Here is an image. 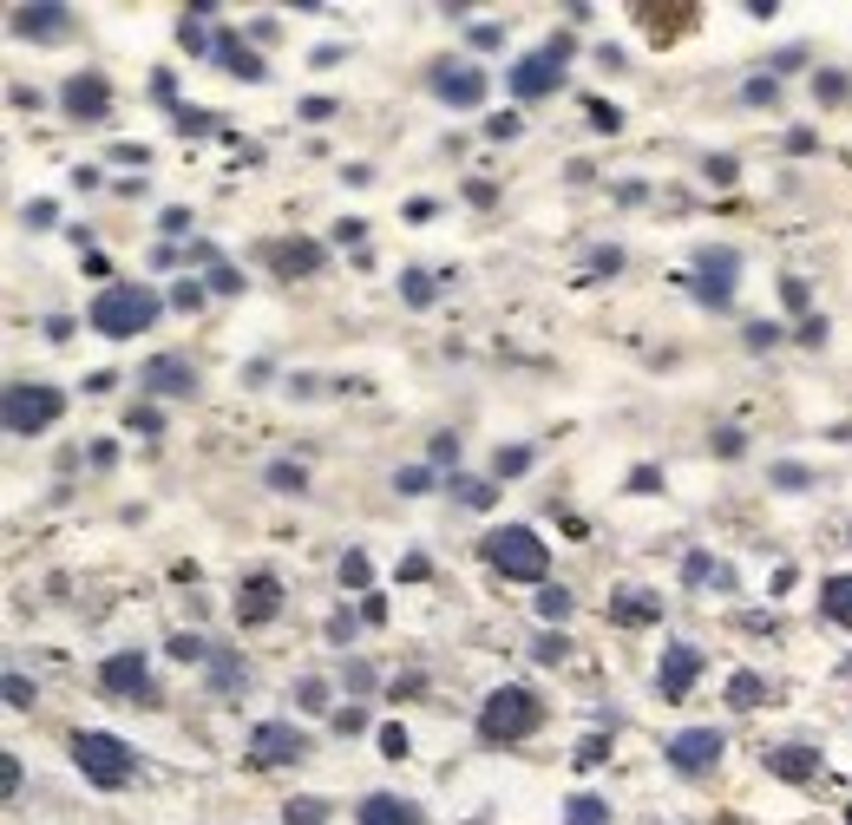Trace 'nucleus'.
<instances>
[{"label":"nucleus","mask_w":852,"mask_h":825,"mask_svg":"<svg viewBox=\"0 0 852 825\" xmlns=\"http://www.w3.org/2000/svg\"><path fill=\"white\" fill-rule=\"evenodd\" d=\"M177 131H217V111H190V105H184V111H177Z\"/></svg>","instance_id":"nucleus-44"},{"label":"nucleus","mask_w":852,"mask_h":825,"mask_svg":"<svg viewBox=\"0 0 852 825\" xmlns=\"http://www.w3.org/2000/svg\"><path fill=\"white\" fill-rule=\"evenodd\" d=\"M407 747H413V741H407V728H400V721H387V728H381V754H387V761H400Z\"/></svg>","instance_id":"nucleus-37"},{"label":"nucleus","mask_w":852,"mask_h":825,"mask_svg":"<svg viewBox=\"0 0 852 825\" xmlns=\"http://www.w3.org/2000/svg\"><path fill=\"white\" fill-rule=\"evenodd\" d=\"M761 702H768V682H761L755 669H742V675L728 682V708H742V715H748V708H761Z\"/></svg>","instance_id":"nucleus-24"},{"label":"nucleus","mask_w":852,"mask_h":825,"mask_svg":"<svg viewBox=\"0 0 852 825\" xmlns=\"http://www.w3.org/2000/svg\"><path fill=\"white\" fill-rule=\"evenodd\" d=\"M604 761H610V741H604V734H591V741L577 747V767H604Z\"/></svg>","instance_id":"nucleus-43"},{"label":"nucleus","mask_w":852,"mask_h":825,"mask_svg":"<svg viewBox=\"0 0 852 825\" xmlns=\"http://www.w3.org/2000/svg\"><path fill=\"white\" fill-rule=\"evenodd\" d=\"M715 446H722V459H742V446H748V439H742V433H715Z\"/></svg>","instance_id":"nucleus-59"},{"label":"nucleus","mask_w":852,"mask_h":825,"mask_svg":"<svg viewBox=\"0 0 852 825\" xmlns=\"http://www.w3.org/2000/svg\"><path fill=\"white\" fill-rule=\"evenodd\" d=\"M453 492H459V505H472V511L492 505V485H479V479H453Z\"/></svg>","instance_id":"nucleus-35"},{"label":"nucleus","mask_w":852,"mask_h":825,"mask_svg":"<svg viewBox=\"0 0 852 825\" xmlns=\"http://www.w3.org/2000/svg\"><path fill=\"white\" fill-rule=\"evenodd\" d=\"M735 269H742L735 249H702V256H696V295H702L709 308H728V295H735Z\"/></svg>","instance_id":"nucleus-11"},{"label":"nucleus","mask_w":852,"mask_h":825,"mask_svg":"<svg viewBox=\"0 0 852 825\" xmlns=\"http://www.w3.org/2000/svg\"><path fill=\"white\" fill-rule=\"evenodd\" d=\"M72 761H79V774H85L92 787H105V793H118V787L138 774L131 747H125L118 734H98V728H79V734H72Z\"/></svg>","instance_id":"nucleus-2"},{"label":"nucleus","mask_w":852,"mask_h":825,"mask_svg":"<svg viewBox=\"0 0 852 825\" xmlns=\"http://www.w3.org/2000/svg\"><path fill=\"white\" fill-rule=\"evenodd\" d=\"M433 465H459V439H453V433L433 439Z\"/></svg>","instance_id":"nucleus-49"},{"label":"nucleus","mask_w":852,"mask_h":825,"mask_svg":"<svg viewBox=\"0 0 852 825\" xmlns=\"http://www.w3.org/2000/svg\"><path fill=\"white\" fill-rule=\"evenodd\" d=\"M768 774H781V780H814L820 761H814L807 747H774V754H768Z\"/></svg>","instance_id":"nucleus-20"},{"label":"nucleus","mask_w":852,"mask_h":825,"mask_svg":"<svg viewBox=\"0 0 852 825\" xmlns=\"http://www.w3.org/2000/svg\"><path fill=\"white\" fill-rule=\"evenodd\" d=\"M210 288H217V295H236V288H243V275H236L230 262H210Z\"/></svg>","instance_id":"nucleus-38"},{"label":"nucleus","mask_w":852,"mask_h":825,"mask_svg":"<svg viewBox=\"0 0 852 825\" xmlns=\"http://www.w3.org/2000/svg\"><path fill=\"white\" fill-rule=\"evenodd\" d=\"M39 695H33V682L26 675H7V708H33Z\"/></svg>","instance_id":"nucleus-42"},{"label":"nucleus","mask_w":852,"mask_h":825,"mask_svg":"<svg viewBox=\"0 0 852 825\" xmlns=\"http://www.w3.org/2000/svg\"><path fill=\"white\" fill-rule=\"evenodd\" d=\"M820 616L852 629V577H827V584H820Z\"/></svg>","instance_id":"nucleus-21"},{"label":"nucleus","mask_w":852,"mask_h":825,"mask_svg":"<svg viewBox=\"0 0 852 825\" xmlns=\"http://www.w3.org/2000/svg\"><path fill=\"white\" fill-rule=\"evenodd\" d=\"M591 125H597V131H617V125H623V111H617V105H591Z\"/></svg>","instance_id":"nucleus-51"},{"label":"nucleus","mask_w":852,"mask_h":825,"mask_svg":"<svg viewBox=\"0 0 852 825\" xmlns=\"http://www.w3.org/2000/svg\"><path fill=\"white\" fill-rule=\"evenodd\" d=\"M427 485H433V472H427V465H407V472L394 479V492H407V498H413V492H427Z\"/></svg>","instance_id":"nucleus-40"},{"label":"nucleus","mask_w":852,"mask_h":825,"mask_svg":"<svg viewBox=\"0 0 852 825\" xmlns=\"http://www.w3.org/2000/svg\"><path fill=\"white\" fill-rule=\"evenodd\" d=\"M847 825H852V806H847Z\"/></svg>","instance_id":"nucleus-61"},{"label":"nucleus","mask_w":852,"mask_h":825,"mask_svg":"<svg viewBox=\"0 0 852 825\" xmlns=\"http://www.w3.org/2000/svg\"><path fill=\"white\" fill-rule=\"evenodd\" d=\"M814 92H820V98H847V79H840V72H827V79H814Z\"/></svg>","instance_id":"nucleus-56"},{"label":"nucleus","mask_w":852,"mask_h":825,"mask_svg":"<svg viewBox=\"0 0 852 825\" xmlns=\"http://www.w3.org/2000/svg\"><path fill=\"white\" fill-rule=\"evenodd\" d=\"M171 302H177L184 315H197V308H203V282H190V275H184V282L171 288Z\"/></svg>","instance_id":"nucleus-36"},{"label":"nucleus","mask_w":852,"mask_h":825,"mask_svg":"<svg viewBox=\"0 0 852 825\" xmlns=\"http://www.w3.org/2000/svg\"><path fill=\"white\" fill-rule=\"evenodd\" d=\"M486 564H492L499 577H512V584H545V564H551V551L538 544V531H525V525H505V531H492V538H486Z\"/></svg>","instance_id":"nucleus-3"},{"label":"nucleus","mask_w":852,"mask_h":825,"mask_svg":"<svg viewBox=\"0 0 852 825\" xmlns=\"http://www.w3.org/2000/svg\"><path fill=\"white\" fill-rule=\"evenodd\" d=\"M328 636H335V643H348V636H354V616H348V610H341V616H328Z\"/></svg>","instance_id":"nucleus-60"},{"label":"nucleus","mask_w":852,"mask_h":825,"mask_svg":"<svg viewBox=\"0 0 852 825\" xmlns=\"http://www.w3.org/2000/svg\"><path fill=\"white\" fill-rule=\"evenodd\" d=\"M781 302H787V308H807V282H801V275H787V282H781Z\"/></svg>","instance_id":"nucleus-52"},{"label":"nucleus","mask_w":852,"mask_h":825,"mask_svg":"<svg viewBox=\"0 0 852 825\" xmlns=\"http://www.w3.org/2000/svg\"><path fill=\"white\" fill-rule=\"evenodd\" d=\"M742 341L761 354V347H774V341H781V328H774V321H748V334H742Z\"/></svg>","instance_id":"nucleus-39"},{"label":"nucleus","mask_w":852,"mask_h":825,"mask_svg":"<svg viewBox=\"0 0 852 825\" xmlns=\"http://www.w3.org/2000/svg\"><path fill=\"white\" fill-rule=\"evenodd\" d=\"M243 682H249V675H243L236 656H210V688H217V695H230V688H243Z\"/></svg>","instance_id":"nucleus-26"},{"label":"nucleus","mask_w":852,"mask_h":825,"mask_svg":"<svg viewBox=\"0 0 852 825\" xmlns=\"http://www.w3.org/2000/svg\"><path fill=\"white\" fill-rule=\"evenodd\" d=\"M276 610H282V577H276V570H249V577L236 584V623L256 629V623H269Z\"/></svg>","instance_id":"nucleus-9"},{"label":"nucleus","mask_w":852,"mask_h":825,"mask_svg":"<svg viewBox=\"0 0 852 825\" xmlns=\"http://www.w3.org/2000/svg\"><path fill=\"white\" fill-rule=\"evenodd\" d=\"M538 616H545V623H564V616H571V590H564V584H545V590H538Z\"/></svg>","instance_id":"nucleus-28"},{"label":"nucleus","mask_w":852,"mask_h":825,"mask_svg":"<svg viewBox=\"0 0 852 825\" xmlns=\"http://www.w3.org/2000/svg\"><path fill=\"white\" fill-rule=\"evenodd\" d=\"M269 269L276 275H315L322 269V243H269Z\"/></svg>","instance_id":"nucleus-17"},{"label":"nucleus","mask_w":852,"mask_h":825,"mask_svg":"<svg viewBox=\"0 0 852 825\" xmlns=\"http://www.w3.org/2000/svg\"><path fill=\"white\" fill-rule=\"evenodd\" d=\"M564 52H571L564 39H551L545 52H525V59L512 66V92H518V98H545V92L558 85V72H564Z\"/></svg>","instance_id":"nucleus-8"},{"label":"nucleus","mask_w":852,"mask_h":825,"mask_svg":"<svg viewBox=\"0 0 852 825\" xmlns=\"http://www.w3.org/2000/svg\"><path fill=\"white\" fill-rule=\"evenodd\" d=\"M591 269H597V275H617V269H623V249H591Z\"/></svg>","instance_id":"nucleus-48"},{"label":"nucleus","mask_w":852,"mask_h":825,"mask_svg":"<svg viewBox=\"0 0 852 825\" xmlns=\"http://www.w3.org/2000/svg\"><path fill=\"white\" fill-rule=\"evenodd\" d=\"M564 825H610V800H597V793H577V800L564 806Z\"/></svg>","instance_id":"nucleus-25"},{"label":"nucleus","mask_w":852,"mask_h":825,"mask_svg":"<svg viewBox=\"0 0 852 825\" xmlns=\"http://www.w3.org/2000/svg\"><path fill=\"white\" fill-rule=\"evenodd\" d=\"M295 708H302V715H328V682H322V675H302V682H295Z\"/></svg>","instance_id":"nucleus-27"},{"label":"nucleus","mask_w":852,"mask_h":825,"mask_svg":"<svg viewBox=\"0 0 852 825\" xmlns=\"http://www.w3.org/2000/svg\"><path fill=\"white\" fill-rule=\"evenodd\" d=\"M538 721H545V708H538L532 688H492L486 708H479V734H486L492 747H499V741H525Z\"/></svg>","instance_id":"nucleus-4"},{"label":"nucleus","mask_w":852,"mask_h":825,"mask_svg":"<svg viewBox=\"0 0 852 825\" xmlns=\"http://www.w3.org/2000/svg\"><path fill=\"white\" fill-rule=\"evenodd\" d=\"M59 413H66V393H59V387H46V380H13V387H7V433H13V439L46 433Z\"/></svg>","instance_id":"nucleus-5"},{"label":"nucleus","mask_w":852,"mask_h":825,"mask_svg":"<svg viewBox=\"0 0 852 825\" xmlns=\"http://www.w3.org/2000/svg\"><path fill=\"white\" fill-rule=\"evenodd\" d=\"M656 485H663V472H656V465H637V472H630V492H656Z\"/></svg>","instance_id":"nucleus-53"},{"label":"nucleus","mask_w":852,"mask_h":825,"mask_svg":"<svg viewBox=\"0 0 852 825\" xmlns=\"http://www.w3.org/2000/svg\"><path fill=\"white\" fill-rule=\"evenodd\" d=\"M801 341H807V347H820V341H827V321H820V315H807V321H801Z\"/></svg>","instance_id":"nucleus-57"},{"label":"nucleus","mask_w":852,"mask_h":825,"mask_svg":"<svg viewBox=\"0 0 852 825\" xmlns=\"http://www.w3.org/2000/svg\"><path fill=\"white\" fill-rule=\"evenodd\" d=\"M722 754H728V741H722L715 728H682V734L663 747V761H669L676 774H709Z\"/></svg>","instance_id":"nucleus-7"},{"label":"nucleus","mask_w":852,"mask_h":825,"mask_svg":"<svg viewBox=\"0 0 852 825\" xmlns=\"http://www.w3.org/2000/svg\"><path fill=\"white\" fill-rule=\"evenodd\" d=\"M282 825H328V806H322V800H289V806H282Z\"/></svg>","instance_id":"nucleus-29"},{"label":"nucleus","mask_w":852,"mask_h":825,"mask_svg":"<svg viewBox=\"0 0 852 825\" xmlns=\"http://www.w3.org/2000/svg\"><path fill=\"white\" fill-rule=\"evenodd\" d=\"M492 465H499V479H518V472L532 465V452H525V446H499V459H492Z\"/></svg>","instance_id":"nucleus-33"},{"label":"nucleus","mask_w":852,"mask_h":825,"mask_svg":"<svg viewBox=\"0 0 852 825\" xmlns=\"http://www.w3.org/2000/svg\"><path fill=\"white\" fill-rule=\"evenodd\" d=\"M348 688L367 695V688H374V669H367V662H348Z\"/></svg>","instance_id":"nucleus-54"},{"label":"nucleus","mask_w":852,"mask_h":825,"mask_svg":"<svg viewBox=\"0 0 852 825\" xmlns=\"http://www.w3.org/2000/svg\"><path fill=\"white\" fill-rule=\"evenodd\" d=\"M66 111L72 118H105V105H112V92H105V79L98 72H79V79H66Z\"/></svg>","instance_id":"nucleus-16"},{"label":"nucleus","mask_w":852,"mask_h":825,"mask_svg":"<svg viewBox=\"0 0 852 825\" xmlns=\"http://www.w3.org/2000/svg\"><path fill=\"white\" fill-rule=\"evenodd\" d=\"M564 649H571L564 636H538V643H532V656H538V662H564Z\"/></svg>","instance_id":"nucleus-46"},{"label":"nucleus","mask_w":852,"mask_h":825,"mask_svg":"<svg viewBox=\"0 0 852 825\" xmlns=\"http://www.w3.org/2000/svg\"><path fill=\"white\" fill-rule=\"evenodd\" d=\"M361 728H367V715H361V708H341V715H335V734H361Z\"/></svg>","instance_id":"nucleus-55"},{"label":"nucleus","mask_w":852,"mask_h":825,"mask_svg":"<svg viewBox=\"0 0 852 825\" xmlns=\"http://www.w3.org/2000/svg\"><path fill=\"white\" fill-rule=\"evenodd\" d=\"M98 688L118 695V702H151V669H144V656H138V649L105 656V662H98Z\"/></svg>","instance_id":"nucleus-6"},{"label":"nucleus","mask_w":852,"mask_h":825,"mask_svg":"<svg viewBox=\"0 0 852 825\" xmlns=\"http://www.w3.org/2000/svg\"><path fill=\"white\" fill-rule=\"evenodd\" d=\"M709 177H715V184H735V157H709Z\"/></svg>","instance_id":"nucleus-58"},{"label":"nucleus","mask_w":852,"mask_h":825,"mask_svg":"<svg viewBox=\"0 0 852 825\" xmlns=\"http://www.w3.org/2000/svg\"><path fill=\"white\" fill-rule=\"evenodd\" d=\"M341 584H348V590H361V584H367V557H361V551H348V557H341Z\"/></svg>","instance_id":"nucleus-41"},{"label":"nucleus","mask_w":852,"mask_h":825,"mask_svg":"<svg viewBox=\"0 0 852 825\" xmlns=\"http://www.w3.org/2000/svg\"><path fill=\"white\" fill-rule=\"evenodd\" d=\"M217 59H223V66H230L236 79H262V59H256V52H249V46H243L236 33H223V39H217Z\"/></svg>","instance_id":"nucleus-22"},{"label":"nucleus","mask_w":852,"mask_h":825,"mask_svg":"<svg viewBox=\"0 0 852 825\" xmlns=\"http://www.w3.org/2000/svg\"><path fill=\"white\" fill-rule=\"evenodd\" d=\"M400 295H407L413 308H427V302H433V275H427V269H407V275H400Z\"/></svg>","instance_id":"nucleus-30"},{"label":"nucleus","mask_w":852,"mask_h":825,"mask_svg":"<svg viewBox=\"0 0 852 825\" xmlns=\"http://www.w3.org/2000/svg\"><path fill=\"white\" fill-rule=\"evenodd\" d=\"M696 675H702V649H696V643H669L663 662H656V695H663V702H682V695L696 688Z\"/></svg>","instance_id":"nucleus-13"},{"label":"nucleus","mask_w":852,"mask_h":825,"mask_svg":"<svg viewBox=\"0 0 852 825\" xmlns=\"http://www.w3.org/2000/svg\"><path fill=\"white\" fill-rule=\"evenodd\" d=\"M361 825H420V806L394 800V793H374V800H361Z\"/></svg>","instance_id":"nucleus-18"},{"label":"nucleus","mask_w":852,"mask_h":825,"mask_svg":"<svg viewBox=\"0 0 852 825\" xmlns=\"http://www.w3.org/2000/svg\"><path fill=\"white\" fill-rule=\"evenodd\" d=\"M433 98H446V105H479V98H486V72H479V66H433Z\"/></svg>","instance_id":"nucleus-14"},{"label":"nucleus","mask_w":852,"mask_h":825,"mask_svg":"<svg viewBox=\"0 0 852 825\" xmlns=\"http://www.w3.org/2000/svg\"><path fill=\"white\" fill-rule=\"evenodd\" d=\"M151 321H157V295L138 288V282H112V288H98V302H92V334H105V341H131V334H144Z\"/></svg>","instance_id":"nucleus-1"},{"label":"nucleus","mask_w":852,"mask_h":825,"mask_svg":"<svg viewBox=\"0 0 852 825\" xmlns=\"http://www.w3.org/2000/svg\"><path fill=\"white\" fill-rule=\"evenodd\" d=\"M682 577H689L696 590H735V577H728V570H722L715 557H702V551H696V557L682 564Z\"/></svg>","instance_id":"nucleus-23"},{"label":"nucleus","mask_w":852,"mask_h":825,"mask_svg":"<svg viewBox=\"0 0 852 825\" xmlns=\"http://www.w3.org/2000/svg\"><path fill=\"white\" fill-rule=\"evenodd\" d=\"M262 479H269L276 492H302V485H308V472H302V465H289V459H276V465H269Z\"/></svg>","instance_id":"nucleus-31"},{"label":"nucleus","mask_w":852,"mask_h":825,"mask_svg":"<svg viewBox=\"0 0 852 825\" xmlns=\"http://www.w3.org/2000/svg\"><path fill=\"white\" fill-rule=\"evenodd\" d=\"M0 787H7V806H13V800H20V761H13V754L0 761Z\"/></svg>","instance_id":"nucleus-50"},{"label":"nucleus","mask_w":852,"mask_h":825,"mask_svg":"<svg viewBox=\"0 0 852 825\" xmlns=\"http://www.w3.org/2000/svg\"><path fill=\"white\" fill-rule=\"evenodd\" d=\"M72 26V7H13V33L26 39H66Z\"/></svg>","instance_id":"nucleus-15"},{"label":"nucleus","mask_w":852,"mask_h":825,"mask_svg":"<svg viewBox=\"0 0 852 825\" xmlns=\"http://www.w3.org/2000/svg\"><path fill=\"white\" fill-rule=\"evenodd\" d=\"M610 616H617V623H630V629H637V623H656V616H663V597H650V590H617Z\"/></svg>","instance_id":"nucleus-19"},{"label":"nucleus","mask_w":852,"mask_h":825,"mask_svg":"<svg viewBox=\"0 0 852 825\" xmlns=\"http://www.w3.org/2000/svg\"><path fill=\"white\" fill-rule=\"evenodd\" d=\"M138 387L157 393V400H177V393H197V367H190L184 354H151V361L138 367Z\"/></svg>","instance_id":"nucleus-12"},{"label":"nucleus","mask_w":852,"mask_h":825,"mask_svg":"<svg viewBox=\"0 0 852 825\" xmlns=\"http://www.w3.org/2000/svg\"><path fill=\"white\" fill-rule=\"evenodd\" d=\"M774 485H787V492H807V485H814V472H807V465H794V459H781V465H774Z\"/></svg>","instance_id":"nucleus-34"},{"label":"nucleus","mask_w":852,"mask_h":825,"mask_svg":"<svg viewBox=\"0 0 852 825\" xmlns=\"http://www.w3.org/2000/svg\"><path fill=\"white\" fill-rule=\"evenodd\" d=\"M486 138H518V111H499V118H486Z\"/></svg>","instance_id":"nucleus-47"},{"label":"nucleus","mask_w":852,"mask_h":825,"mask_svg":"<svg viewBox=\"0 0 852 825\" xmlns=\"http://www.w3.org/2000/svg\"><path fill=\"white\" fill-rule=\"evenodd\" d=\"M131 433H164V420H157V406H131V420H125Z\"/></svg>","instance_id":"nucleus-45"},{"label":"nucleus","mask_w":852,"mask_h":825,"mask_svg":"<svg viewBox=\"0 0 852 825\" xmlns=\"http://www.w3.org/2000/svg\"><path fill=\"white\" fill-rule=\"evenodd\" d=\"M302 754H308V734L289 728V721H262V728L249 734V761H256V767H289V761H302Z\"/></svg>","instance_id":"nucleus-10"},{"label":"nucleus","mask_w":852,"mask_h":825,"mask_svg":"<svg viewBox=\"0 0 852 825\" xmlns=\"http://www.w3.org/2000/svg\"><path fill=\"white\" fill-rule=\"evenodd\" d=\"M171 656H177V662H210L217 649H210L203 636H171Z\"/></svg>","instance_id":"nucleus-32"}]
</instances>
